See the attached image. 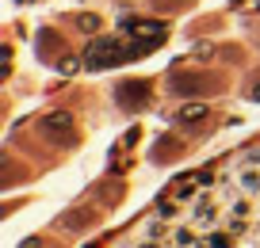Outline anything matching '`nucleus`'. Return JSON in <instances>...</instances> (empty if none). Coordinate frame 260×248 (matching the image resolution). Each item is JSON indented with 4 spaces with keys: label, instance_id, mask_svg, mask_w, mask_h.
I'll list each match as a JSON object with an SVG mask.
<instances>
[{
    "label": "nucleus",
    "instance_id": "f257e3e1",
    "mask_svg": "<svg viewBox=\"0 0 260 248\" xmlns=\"http://www.w3.org/2000/svg\"><path fill=\"white\" fill-rule=\"evenodd\" d=\"M122 57H134V50H122L115 39H96L88 46V57H84V61H88L92 69H107V65L122 61Z\"/></svg>",
    "mask_w": 260,
    "mask_h": 248
},
{
    "label": "nucleus",
    "instance_id": "7ed1b4c3",
    "mask_svg": "<svg viewBox=\"0 0 260 248\" xmlns=\"http://www.w3.org/2000/svg\"><path fill=\"white\" fill-rule=\"evenodd\" d=\"M46 134H73V119L69 115H61V111H54V115H46Z\"/></svg>",
    "mask_w": 260,
    "mask_h": 248
},
{
    "label": "nucleus",
    "instance_id": "20e7f679",
    "mask_svg": "<svg viewBox=\"0 0 260 248\" xmlns=\"http://www.w3.org/2000/svg\"><path fill=\"white\" fill-rule=\"evenodd\" d=\"M176 119H180V122H203V119H207V107H203V103H187V107H180Z\"/></svg>",
    "mask_w": 260,
    "mask_h": 248
},
{
    "label": "nucleus",
    "instance_id": "f03ea898",
    "mask_svg": "<svg viewBox=\"0 0 260 248\" xmlns=\"http://www.w3.org/2000/svg\"><path fill=\"white\" fill-rule=\"evenodd\" d=\"M146 99H149V84H142V80H130V84H122L119 88V103L122 107H146Z\"/></svg>",
    "mask_w": 260,
    "mask_h": 248
},
{
    "label": "nucleus",
    "instance_id": "39448f33",
    "mask_svg": "<svg viewBox=\"0 0 260 248\" xmlns=\"http://www.w3.org/2000/svg\"><path fill=\"white\" fill-rule=\"evenodd\" d=\"M77 23H81L84 31H96V27H100V19H96V16H81V19H77Z\"/></svg>",
    "mask_w": 260,
    "mask_h": 248
},
{
    "label": "nucleus",
    "instance_id": "423d86ee",
    "mask_svg": "<svg viewBox=\"0 0 260 248\" xmlns=\"http://www.w3.org/2000/svg\"><path fill=\"white\" fill-rule=\"evenodd\" d=\"M252 99H260V84H256V88H252Z\"/></svg>",
    "mask_w": 260,
    "mask_h": 248
}]
</instances>
